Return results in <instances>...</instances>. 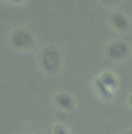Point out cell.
Listing matches in <instances>:
<instances>
[{"mask_svg":"<svg viewBox=\"0 0 132 134\" xmlns=\"http://www.w3.org/2000/svg\"><path fill=\"white\" fill-rule=\"evenodd\" d=\"M99 79L104 83V85L109 90H114L116 86H118V79H116L115 75H113L111 72H104Z\"/></svg>","mask_w":132,"mask_h":134,"instance_id":"8992f818","label":"cell"},{"mask_svg":"<svg viewBox=\"0 0 132 134\" xmlns=\"http://www.w3.org/2000/svg\"><path fill=\"white\" fill-rule=\"evenodd\" d=\"M9 41L13 45V48L19 50H26V49L33 48L34 36L33 34L30 31H27L26 29H16L11 34Z\"/></svg>","mask_w":132,"mask_h":134,"instance_id":"7a4b0ae2","label":"cell"},{"mask_svg":"<svg viewBox=\"0 0 132 134\" xmlns=\"http://www.w3.org/2000/svg\"><path fill=\"white\" fill-rule=\"evenodd\" d=\"M53 134H70L69 129L62 124H56L53 126Z\"/></svg>","mask_w":132,"mask_h":134,"instance_id":"52a82bcc","label":"cell"},{"mask_svg":"<svg viewBox=\"0 0 132 134\" xmlns=\"http://www.w3.org/2000/svg\"><path fill=\"white\" fill-rule=\"evenodd\" d=\"M111 23L119 32H127L131 29V23L128 18L122 13H114L111 16Z\"/></svg>","mask_w":132,"mask_h":134,"instance_id":"5b68a950","label":"cell"},{"mask_svg":"<svg viewBox=\"0 0 132 134\" xmlns=\"http://www.w3.org/2000/svg\"><path fill=\"white\" fill-rule=\"evenodd\" d=\"M54 103L58 108L64 110V111H73L75 108V102L74 98L67 94V93H60L54 97Z\"/></svg>","mask_w":132,"mask_h":134,"instance_id":"277c9868","label":"cell"},{"mask_svg":"<svg viewBox=\"0 0 132 134\" xmlns=\"http://www.w3.org/2000/svg\"><path fill=\"white\" fill-rule=\"evenodd\" d=\"M126 134H132V130H130V132H128V133H126Z\"/></svg>","mask_w":132,"mask_h":134,"instance_id":"9c48e42d","label":"cell"},{"mask_svg":"<svg viewBox=\"0 0 132 134\" xmlns=\"http://www.w3.org/2000/svg\"><path fill=\"white\" fill-rule=\"evenodd\" d=\"M128 104L132 107V93L130 94V97H128Z\"/></svg>","mask_w":132,"mask_h":134,"instance_id":"ba28073f","label":"cell"},{"mask_svg":"<svg viewBox=\"0 0 132 134\" xmlns=\"http://www.w3.org/2000/svg\"><path fill=\"white\" fill-rule=\"evenodd\" d=\"M106 54L110 59L120 62L128 58L130 55V48L127 45V43L122 41V40H114L111 43L108 44L106 47Z\"/></svg>","mask_w":132,"mask_h":134,"instance_id":"3957f363","label":"cell"},{"mask_svg":"<svg viewBox=\"0 0 132 134\" xmlns=\"http://www.w3.org/2000/svg\"><path fill=\"white\" fill-rule=\"evenodd\" d=\"M39 57H40L39 58L40 66L47 74L56 75L60 72V70L62 67V57L56 47H52V45L45 47L40 52Z\"/></svg>","mask_w":132,"mask_h":134,"instance_id":"6da1fadb","label":"cell"}]
</instances>
